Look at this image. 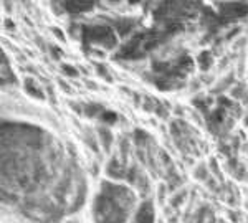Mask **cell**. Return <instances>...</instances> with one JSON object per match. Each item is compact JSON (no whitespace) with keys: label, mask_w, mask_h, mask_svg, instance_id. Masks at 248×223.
I'll return each mask as SVG.
<instances>
[{"label":"cell","mask_w":248,"mask_h":223,"mask_svg":"<svg viewBox=\"0 0 248 223\" xmlns=\"http://www.w3.org/2000/svg\"><path fill=\"white\" fill-rule=\"evenodd\" d=\"M134 205V195L129 189L105 182L94 198V220L98 223H124Z\"/></svg>","instance_id":"cell-1"},{"label":"cell","mask_w":248,"mask_h":223,"mask_svg":"<svg viewBox=\"0 0 248 223\" xmlns=\"http://www.w3.org/2000/svg\"><path fill=\"white\" fill-rule=\"evenodd\" d=\"M134 223H154V210L149 202H144L136 213Z\"/></svg>","instance_id":"cell-2"},{"label":"cell","mask_w":248,"mask_h":223,"mask_svg":"<svg viewBox=\"0 0 248 223\" xmlns=\"http://www.w3.org/2000/svg\"><path fill=\"white\" fill-rule=\"evenodd\" d=\"M98 133H99V139H101L103 146H105L106 149H109V146H111V133H109V129H106V127H99Z\"/></svg>","instance_id":"cell-3"},{"label":"cell","mask_w":248,"mask_h":223,"mask_svg":"<svg viewBox=\"0 0 248 223\" xmlns=\"http://www.w3.org/2000/svg\"><path fill=\"white\" fill-rule=\"evenodd\" d=\"M210 63H212V57H210L209 51H203V53L199 55V65H201V68H202V70H207V68H209Z\"/></svg>","instance_id":"cell-4"},{"label":"cell","mask_w":248,"mask_h":223,"mask_svg":"<svg viewBox=\"0 0 248 223\" xmlns=\"http://www.w3.org/2000/svg\"><path fill=\"white\" fill-rule=\"evenodd\" d=\"M27 91H29V93H31V94H35L37 98H43L42 91H40L38 88L35 86V83L30 81V79H27Z\"/></svg>","instance_id":"cell-5"},{"label":"cell","mask_w":248,"mask_h":223,"mask_svg":"<svg viewBox=\"0 0 248 223\" xmlns=\"http://www.w3.org/2000/svg\"><path fill=\"white\" fill-rule=\"evenodd\" d=\"M63 70H65V73H68V74H71V76H77V71H75V68L73 66H68V65H65L63 66Z\"/></svg>","instance_id":"cell-6"}]
</instances>
